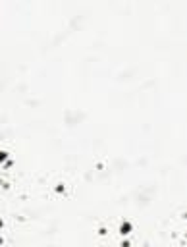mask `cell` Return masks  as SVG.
I'll return each instance as SVG.
<instances>
[{
    "label": "cell",
    "mask_w": 187,
    "mask_h": 247,
    "mask_svg": "<svg viewBox=\"0 0 187 247\" xmlns=\"http://www.w3.org/2000/svg\"><path fill=\"white\" fill-rule=\"evenodd\" d=\"M129 232H131V222H129V220H123L122 224H120V234H122V235H127Z\"/></svg>",
    "instance_id": "cell-1"
},
{
    "label": "cell",
    "mask_w": 187,
    "mask_h": 247,
    "mask_svg": "<svg viewBox=\"0 0 187 247\" xmlns=\"http://www.w3.org/2000/svg\"><path fill=\"white\" fill-rule=\"evenodd\" d=\"M6 156H8V153L4 149H0V162H4V160H6Z\"/></svg>",
    "instance_id": "cell-2"
},
{
    "label": "cell",
    "mask_w": 187,
    "mask_h": 247,
    "mask_svg": "<svg viewBox=\"0 0 187 247\" xmlns=\"http://www.w3.org/2000/svg\"><path fill=\"white\" fill-rule=\"evenodd\" d=\"M122 247H129V241L125 240V241H122Z\"/></svg>",
    "instance_id": "cell-3"
},
{
    "label": "cell",
    "mask_w": 187,
    "mask_h": 247,
    "mask_svg": "<svg viewBox=\"0 0 187 247\" xmlns=\"http://www.w3.org/2000/svg\"><path fill=\"white\" fill-rule=\"evenodd\" d=\"M0 228H2V218H0Z\"/></svg>",
    "instance_id": "cell-4"
}]
</instances>
